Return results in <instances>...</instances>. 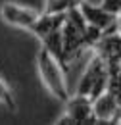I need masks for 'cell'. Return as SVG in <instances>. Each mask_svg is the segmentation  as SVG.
Listing matches in <instances>:
<instances>
[{
  "instance_id": "6da1fadb",
  "label": "cell",
  "mask_w": 121,
  "mask_h": 125,
  "mask_svg": "<svg viewBox=\"0 0 121 125\" xmlns=\"http://www.w3.org/2000/svg\"><path fill=\"white\" fill-rule=\"evenodd\" d=\"M0 17L4 23L17 27V29H25V31L37 35L39 39H42L44 35L61 27L65 12H61V14H44L42 12V14H39L27 6H21L15 2H2L0 4Z\"/></svg>"
},
{
  "instance_id": "7a4b0ae2",
  "label": "cell",
  "mask_w": 121,
  "mask_h": 125,
  "mask_svg": "<svg viewBox=\"0 0 121 125\" xmlns=\"http://www.w3.org/2000/svg\"><path fill=\"white\" fill-rule=\"evenodd\" d=\"M37 69H39V75L42 79L44 87L48 89V93L52 94L54 98L65 102L69 98V89H67V83H65V71L58 63V60L44 46L39 48V54H37Z\"/></svg>"
},
{
  "instance_id": "3957f363",
  "label": "cell",
  "mask_w": 121,
  "mask_h": 125,
  "mask_svg": "<svg viewBox=\"0 0 121 125\" xmlns=\"http://www.w3.org/2000/svg\"><path fill=\"white\" fill-rule=\"evenodd\" d=\"M110 71H108L104 60L94 54V58L91 60L85 75L81 79V87H79V93L77 94H87L91 100H96L100 94L104 93L110 85Z\"/></svg>"
},
{
  "instance_id": "277c9868",
  "label": "cell",
  "mask_w": 121,
  "mask_h": 125,
  "mask_svg": "<svg viewBox=\"0 0 121 125\" xmlns=\"http://www.w3.org/2000/svg\"><path fill=\"white\" fill-rule=\"evenodd\" d=\"M67 104V112L65 117H61L58 123H75V125H83V123H96L94 115H92V100L87 94H77V96H69L65 100Z\"/></svg>"
},
{
  "instance_id": "5b68a950",
  "label": "cell",
  "mask_w": 121,
  "mask_h": 125,
  "mask_svg": "<svg viewBox=\"0 0 121 125\" xmlns=\"http://www.w3.org/2000/svg\"><path fill=\"white\" fill-rule=\"evenodd\" d=\"M77 8L81 10V14H83L85 21H87L89 25L96 27V29H100L102 33L117 27L119 16L108 12L106 8H102V6H94V4L87 2V0H81V2L77 4Z\"/></svg>"
},
{
  "instance_id": "8992f818",
  "label": "cell",
  "mask_w": 121,
  "mask_h": 125,
  "mask_svg": "<svg viewBox=\"0 0 121 125\" xmlns=\"http://www.w3.org/2000/svg\"><path fill=\"white\" fill-rule=\"evenodd\" d=\"M0 104L6 106L10 112H15V110H17V102H15L14 94H12L10 87H8L2 79H0Z\"/></svg>"
},
{
  "instance_id": "52a82bcc",
  "label": "cell",
  "mask_w": 121,
  "mask_h": 125,
  "mask_svg": "<svg viewBox=\"0 0 121 125\" xmlns=\"http://www.w3.org/2000/svg\"><path fill=\"white\" fill-rule=\"evenodd\" d=\"M67 8H73L71 0H46V6H44L42 12L44 14H61Z\"/></svg>"
},
{
  "instance_id": "ba28073f",
  "label": "cell",
  "mask_w": 121,
  "mask_h": 125,
  "mask_svg": "<svg viewBox=\"0 0 121 125\" xmlns=\"http://www.w3.org/2000/svg\"><path fill=\"white\" fill-rule=\"evenodd\" d=\"M102 8H106L108 12H111V14H117L121 16V0H102V4H100Z\"/></svg>"
}]
</instances>
